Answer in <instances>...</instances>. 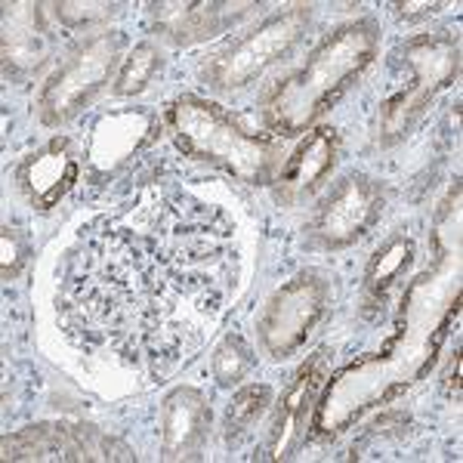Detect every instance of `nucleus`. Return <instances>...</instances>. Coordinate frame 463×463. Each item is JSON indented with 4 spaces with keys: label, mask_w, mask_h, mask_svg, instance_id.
I'll use <instances>...</instances> for the list:
<instances>
[{
    "label": "nucleus",
    "mask_w": 463,
    "mask_h": 463,
    "mask_svg": "<svg viewBox=\"0 0 463 463\" xmlns=\"http://www.w3.org/2000/svg\"><path fill=\"white\" fill-rule=\"evenodd\" d=\"M340 158V137L331 127H318L309 130L294 152L281 164L279 176H275V195L281 204H297V201L316 195L321 183L327 179Z\"/></svg>",
    "instance_id": "obj_8"
},
{
    "label": "nucleus",
    "mask_w": 463,
    "mask_h": 463,
    "mask_svg": "<svg viewBox=\"0 0 463 463\" xmlns=\"http://www.w3.org/2000/svg\"><path fill=\"white\" fill-rule=\"evenodd\" d=\"M167 130L189 158L213 164L241 183H266L281 164L279 143L244 130L229 111L198 96H183L167 109Z\"/></svg>",
    "instance_id": "obj_2"
},
{
    "label": "nucleus",
    "mask_w": 463,
    "mask_h": 463,
    "mask_svg": "<svg viewBox=\"0 0 463 463\" xmlns=\"http://www.w3.org/2000/svg\"><path fill=\"white\" fill-rule=\"evenodd\" d=\"M111 16L109 4H56V19L69 28H80L87 22H102Z\"/></svg>",
    "instance_id": "obj_17"
},
{
    "label": "nucleus",
    "mask_w": 463,
    "mask_h": 463,
    "mask_svg": "<svg viewBox=\"0 0 463 463\" xmlns=\"http://www.w3.org/2000/svg\"><path fill=\"white\" fill-rule=\"evenodd\" d=\"M211 405L204 392L183 386L164 399L161 408V454L167 460H192L207 442Z\"/></svg>",
    "instance_id": "obj_10"
},
{
    "label": "nucleus",
    "mask_w": 463,
    "mask_h": 463,
    "mask_svg": "<svg viewBox=\"0 0 463 463\" xmlns=\"http://www.w3.org/2000/svg\"><path fill=\"white\" fill-rule=\"evenodd\" d=\"M22 263H25V248L19 244L16 232L4 229V279H13Z\"/></svg>",
    "instance_id": "obj_18"
},
{
    "label": "nucleus",
    "mask_w": 463,
    "mask_h": 463,
    "mask_svg": "<svg viewBox=\"0 0 463 463\" xmlns=\"http://www.w3.org/2000/svg\"><path fill=\"white\" fill-rule=\"evenodd\" d=\"M253 368V353L238 334H232L220 343V349L213 353V377L220 386H235L250 374Z\"/></svg>",
    "instance_id": "obj_16"
},
{
    "label": "nucleus",
    "mask_w": 463,
    "mask_h": 463,
    "mask_svg": "<svg viewBox=\"0 0 463 463\" xmlns=\"http://www.w3.org/2000/svg\"><path fill=\"white\" fill-rule=\"evenodd\" d=\"M402 16H430V13L439 10V4H399Z\"/></svg>",
    "instance_id": "obj_19"
},
{
    "label": "nucleus",
    "mask_w": 463,
    "mask_h": 463,
    "mask_svg": "<svg viewBox=\"0 0 463 463\" xmlns=\"http://www.w3.org/2000/svg\"><path fill=\"white\" fill-rule=\"evenodd\" d=\"M309 19L312 6L306 4H294L288 10L275 13L250 34L238 37L220 53H213L201 74L213 90H241L253 84L260 74H266L279 59H285L297 47V41L306 34Z\"/></svg>",
    "instance_id": "obj_5"
},
{
    "label": "nucleus",
    "mask_w": 463,
    "mask_h": 463,
    "mask_svg": "<svg viewBox=\"0 0 463 463\" xmlns=\"http://www.w3.org/2000/svg\"><path fill=\"white\" fill-rule=\"evenodd\" d=\"M327 297H331V288L312 269L275 290L257 321V334L266 355H272L275 362L294 355L325 318Z\"/></svg>",
    "instance_id": "obj_6"
},
{
    "label": "nucleus",
    "mask_w": 463,
    "mask_h": 463,
    "mask_svg": "<svg viewBox=\"0 0 463 463\" xmlns=\"http://www.w3.org/2000/svg\"><path fill=\"white\" fill-rule=\"evenodd\" d=\"M229 4H158L155 6V28L170 43H198L220 34L235 16Z\"/></svg>",
    "instance_id": "obj_12"
},
{
    "label": "nucleus",
    "mask_w": 463,
    "mask_h": 463,
    "mask_svg": "<svg viewBox=\"0 0 463 463\" xmlns=\"http://www.w3.org/2000/svg\"><path fill=\"white\" fill-rule=\"evenodd\" d=\"M383 213V192L368 176H346L327 195L309 222V244L321 250H343L362 241Z\"/></svg>",
    "instance_id": "obj_7"
},
{
    "label": "nucleus",
    "mask_w": 463,
    "mask_h": 463,
    "mask_svg": "<svg viewBox=\"0 0 463 463\" xmlns=\"http://www.w3.org/2000/svg\"><path fill=\"white\" fill-rule=\"evenodd\" d=\"M161 69V53L155 43H137V47L127 53L124 65L118 69V80H115V93L118 96H137L152 84L155 71Z\"/></svg>",
    "instance_id": "obj_14"
},
{
    "label": "nucleus",
    "mask_w": 463,
    "mask_h": 463,
    "mask_svg": "<svg viewBox=\"0 0 463 463\" xmlns=\"http://www.w3.org/2000/svg\"><path fill=\"white\" fill-rule=\"evenodd\" d=\"M402 62L411 69V80L395 90L390 99L380 106L377 115V139L383 146L399 143L402 137L420 121L427 106L442 90L458 78L460 71V43L458 37L439 32L408 41L399 50Z\"/></svg>",
    "instance_id": "obj_3"
},
{
    "label": "nucleus",
    "mask_w": 463,
    "mask_h": 463,
    "mask_svg": "<svg viewBox=\"0 0 463 463\" xmlns=\"http://www.w3.org/2000/svg\"><path fill=\"white\" fill-rule=\"evenodd\" d=\"M269 405H272V390H269L266 383L244 386V390L238 392L235 399H232V405H229V417H226L229 439L232 436H241V432H248L253 423H257L260 417L266 414Z\"/></svg>",
    "instance_id": "obj_15"
},
{
    "label": "nucleus",
    "mask_w": 463,
    "mask_h": 463,
    "mask_svg": "<svg viewBox=\"0 0 463 463\" xmlns=\"http://www.w3.org/2000/svg\"><path fill=\"white\" fill-rule=\"evenodd\" d=\"M80 174L78 152L69 139H53L19 167V185L37 211H50L74 189Z\"/></svg>",
    "instance_id": "obj_9"
},
{
    "label": "nucleus",
    "mask_w": 463,
    "mask_h": 463,
    "mask_svg": "<svg viewBox=\"0 0 463 463\" xmlns=\"http://www.w3.org/2000/svg\"><path fill=\"white\" fill-rule=\"evenodd\" d=\"M325 355L327 353L312 355L294 374V383L288 386L272 430H269V451H272V458H290L294 445L300 442L306 420H309V408L321 390V377H325Z\"/></svg>",
    "instance_id": "obj_11"
},
{
    "label": "nucleus",
    "mask_w": 463,
    "mask_h": 463,
    "mask_svg": "<svg viewBox=\"0 0 463 463\" xmlns=\"http://www.w3.org/2000/svg\"><path fill=\"white\" fill-rule=\"evenodd\" d=\"M121 50L124 37L118 32L93 34L90 41L78 43L41 90V99H37L41 121L53 127L69 124L80 109H87L102 93L115 69L124 65Z\"/></svg>",
    "instance_id": "obj_4"
},
{
    "label": "nucleus",
    "mask_w": 463,
    "mask_h": 463,
    "mask_svg": "<svg viewBox=\"0 0 463 463\" xmlns=\"http://www.w3.org/2000/svg\"><path fill=\"white\" fill-rule=\"evenodd\" d=\"M380 28L374 19L340 25L306 56L266 99V121L281 137L309 130L334 102L364 74L377 56Z\"/></svg>",
    "instance_id": "obj_1"
},
{
    "label": "nucleus",
    "mask_w": 463,
    "mask_h": 463,
    "mask_svg": "<svg viewBox=\"0 0 463 463\" xmlns=\"http://www.w3.org/2000/svg\"><path fill=\"white\" fill-rule=\"evenodd\" d=\"M414 260V241L411 238H392L383 250L374 253L368 272H364V309H380L386 303V294L392 290L395 279Z\"/></svg>",
    "instance_id": "obj_13"
}]
</instances>
